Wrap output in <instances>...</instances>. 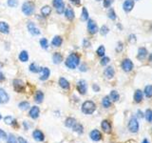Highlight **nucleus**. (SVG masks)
Listing matches in <instances>:
<instances>
[{
    "label": "nucleus",
    "instance_id": "2",
    "mask_svg": "<svg viewBox=\"0 0 152 143\" xmlns=\"http://www.w3.org/2000/svg\"><path fill=\"white\" fill-rule=\"evenodd\" d=\"M96 110V105L91 100H87L82 105V112L86 114H91Z\"/></svg>",
    "mask_w": 152,
    "mask_h": 143
},
{
    "label": "nucleus",
    "instance_id": "23",
    "mask_svg": "<svg viewBox=\"0 0 152 143\" xmlns=\"http://www.w3.org/2000/svg\"><path fill=\"white\" fill-rule=\"evenodd\" d=\"M41 13H42V15L45 16V17H47V16H49L50 13H52V8L50 7V6H44V7H42L41 8Z\"/></svg>",
    "mask_w": 152,
    "mask_h": 143
},
{
    "label": "nucleus",
    "instance_id": "59",
    "mask_svg": "<svg viewBox=\"0 0 152 143\" xmlns=\"http://www.w3.org/2000/svg\"><path fill=\"white\" fill-rule=\"evenodd\" d=\"M96 1H101V0H96Z\"/></svg>",
    "mask_w": 152,
    "mask_h": 143
},
{
    "label": "nucleus",
    "instance_id": "15",
    "mask_svg": "<svg viewBox=\"0 0 152 143\" xmlns=\"http://www.w3.org/2000/svg\"><path fill=\"white\" fill-rule=\"evenodd\" d=\"M32 136H33V138L36 140V141H43V140L45 139L44 134L42 133L40 130H35V131H33Z\"/></svg>",
    "mask_w": 152,
    "mask_h": 143
},
{
    "label": "nucleus",
    "instance_id": "1",
    "mask_svg": "<svg viewBox=\"0 0 152 143\" xmlns=\"http://www.w3.org/2000/svg\"><path fill=\"white\" fill-rule=\"evenodd\" d=\"M79 63H80V55L76 53H72L67 57L66 61H65V65L69 69H70V70H74L79 65Z\"/></svg>",
    "mask_w": 152,
    "mask_h": 143
},
{
    "label": "nucleus",
    "instance_id": "45",
    "mask_svg": "<svg viewBox=\"0 0 152 143\" xmlns=\"http://www.w3.org/2000/svg\"><path fill=\"white\" fill-rule=\"evenodd\" d=\"M113 2H114V0H104V7H105V8H109Z\"/></svg>",
    "mask_w": 152,
    "mask_h": 143
},
{
    "label": "nucleus",
    "instance_id": "5",
    "mask_svg": "<svg viewBox=\"0 0 152 143\" xmlns=\"http://www.w3.org/2000/svg\"><path fill=\"white\" fill-rule=\"evenodd\" d=\"M128 130L131 132V133H137L138 130H139V122H138L137 118H131L128 122Z\"/></svg>",
    "mask_w": 152,
    "mask_h": 143
},
{
    "label": "nucleus",
    "instance_id": "39",
    "mask_svg": "<svg viewBox=\"0 0 152 143\" xmlns=\"http://www.w3.org/2000/svg\"><path fill=\"white\" fill-rule=\"evenodd\" d=\"M108 31H109V29L108 26H106V25L102 26L100 29V33L102 34V35H106V33H108Z\"/></svg>",
    "mask_w": 152,
    "mask_h": 143
},
{
    "label": "nucleus",
    "instance_id": "58",
    "mask_svg": "<svg viewBox=\"0 0 152 143\" xmlns=\"http://www.w3.org/2000/svg\"><path fill=\"white\" fill-rule=\"evenodd\" d=\"M0 119H1V114H0Z\"/></svg>",
    "mask_w": 152,
    "mask_h": 143
},
{
    "label": "nucleus",
    "instance_id": "40",
    "mask_svg": "<svg viewBox=\"0 0 152 143\" xmlns=\"http://www.w3.org/2000/svg\"><path fill=\"white\" fill-rule=\"evenodd\" d=\"M65 7H66V6H65V4H64V3H62L60 6H58V7L56 8V11H57L59 14H62L65 11V9H66Z\"/></svg>",
    "mask_w": 152,
    "mask_h": 143
},
{
    "label": "nucleus",
    "instance_id": "60",
    "mask_svg": "<svg viewBox=\"0 0 152 143\" xmlns=\"http://www.w3.org/2000/svg\"><path fill=\"white\" fill-rule=\"evenodd\" d=\"M0 103H1V100H0Z\"/></svg>",
    "mask_w": 152,
    "mask_h": 143
},
{
    "label": "nucleus",
    "instance_id": "51",
    "mask_svg": "<svg viewBox=\"0 0 152 143\" xmlns=\"http://www.w3.org/2000/svg\"><path fill=\"white\" fill-rule=\"evenodd\" d=\"M92 88H93L94 92H99V91H100V88H99V86H97L96 84H93V86H92Z\"/></svg>",
    "mask_w": 152,
    "mask_h": 143
},
{
    "label": "nucleus",
    "instance_id": "8",
    "mask_svg": "<svg viewBox=\"0 0 152 143\" xmlns=\"http://www.w3.org/2000/svg\"><path fill=\"white\" fill-rule=\"evenodd\" d=\"M122 68L123 70L125 72H130L132 71V69H133V63H132V61L130 59H124L123 62H122Z\"/></svg>",
    "mask_w": 152,
    "mask_h": 143
},
{
    "label": "nucleus",
    "instance_id": "55",
    "mask_svg": "<svg viewBox=\"0 0 152 143\" xmlns=\"http://www.w3.org/2000/svg\"><path fill=\"white\" fill-rule=\"evenodd\" d=\"M142 143H149V141H148V140L146 139V138H145V139L143 140V142H142Z\"/></svg>",
    "mask_w": 152,
    "mask_h": 143
},
{
    "label": "nucleus",
    "instance_id": "56",
    "mask_svg": "<svg viewBox=\"0 0 152 143\" xmlns=\"http://www.w3.org/2000/svg\"><path fill=\"white\" fill-rule=\"evenodd\" d=\"M149 61H152V53L150 54V56H149Z\"/></svg>",
    "mask_w": 152,
    "mask_h": 143
},
{
    "label": "nucleus",
    "instance_id": "28",
    "mask_svg": "<svg viewBox=\"0 0 152 143\" xmlns=\"http://www.w3.org/2000/svg\"><path fill=\"white\" fill-rule=\"evenodd\" d=\"M72 130L74 131V132H77L78 134H83V132H84V128H83V126L79 124L78 122H76L74 125L72 126Z\"/></svg>",
    "mask_w": 152,
    "mask_h": 143
},
{
    "label": "nucleus",
    "instance_id": "49",
    "mask_svg": "<svg viewBox=\"0 0 152 143\" xmlns=\"http://www.w3.org/2000/svg\"><path fill=\"white\" fill-rule=\"evenodd\" d=\"M69 1L73 3V5H76V6H79L81 4V0H69Z\"/></svg>",
    "mask_w": 152,
    "mask_h": 143
},
{
    "label": "nucleus",
    "instance_id": "32",
    "mask_svg": "<svg viewBox=\"0 0 152 143\" xmlns=\"http://www.w3.org/2000/svg\"><path fill=\"white\" fill-rule=\"evenodd\" d=\"M102 105L104 106L105 108H109L111 106V101H110V98H109L108 96H105L102 100Z\"/></svg>",
    "mask_w": 152,
    "mask_h": 143
},
{
    "label": "nucleus",
    "instance_id": "29",
    "mask_svg": "<svg viewBox=\"0 0 152 143\" xmlns=\"http://www.w3.org/2000/svg\"><path fill=\"white\" fill-rule=\"evenodd\" d=\"M30 71L32 72V73H40L41 70H42V68L41 67H39L38 65H36L35 63H32V64L30 65Z\"/></svg>",
    "mask_w": 152,
    "mask_h": 143
},
{
    "label": "nucleus",
    "instance_id": "35",
    "mask_svg": "<svg viewBox=\"0 0 152 143\" xmlns=\"http://www.w3.org/2000/svg\"><path fill=\"white\" fill-rule=\"evenodd\" d=\"M18 107L21 109V110H28V109L30 108V103L29 102H27V101H23V102H20L18 104Z\"/></svg>",
    "mask_w": 152,
    "mask_h": 143
},
{
    "label": "nucleus",
    "instance_id": "53",
    "mask_svg": "<svg viewBox=\"0 0 152 143\" xmlns=\"http://www.w3.org/2000/svg\"><path fill=\"white\" fill-rule=\"evenodd\" d=\"M1 137H6V134H5V132H3L0 129V138H1Z\"/></svg>",
    "mask_w": 152,
    "mask_h": 143
},
{
    "label": "nucleus",
    "instance_id": "14",
    "mask_svg": "<svg viewBox=\"0 0 152 143\" xmlns=\"http://www.w3.org/2000/svg\"><path fill=\"white\" fill-rule=\"evenodd\" d=\"M41 76H40V80H42V81H45V80H47L48 78H49L50 74V71L49 68L45 67V68H42L41 70Z\"/></svg>",
    "mask_w": 152,
    "mask_h": 143
},
{
    "label": "nucleus",
    "instance_id": "36",
    "mask_svg": "<svg viewBox=\"0 0 152 143\" xmlns=\"http://www.w3.org/2000/svg\"><path fill=\"white\" fill-rule=\"evenodd\" d=\"M145 119L147 120L148 122H151L152 121V110L147 109V110L145 111Z\"/></svg>",
    "mask_w": 152,
    "mask_h": 143
},
{
    "label": "nucleus",
    "instance_id": "47",
    "mask_svg": "<svg viewBox=\"0 0 152 143\" xmlns=\"http://www.w3.org/2000/svg\"><path fill=\"white\" fill-rule=\"evenodd\" d=\"M62 3H64L63 0H53V1H52V5H53V7L56 9V8L58 7V6H60Z\"/></svg>",
    "mask_w": 152,
    "mask_h": 143
},
{
    "label": "nucleus",
    "instance_id": "54",
    "mask_svg": "<svg viewBox=\"0 0 152 143\" xmlns=\"http://www.w3.org/2000/svg\"><path fill=\"white\" fill-rule=\"evenodd\" d=\"M3 80H5V76L2 72H0V81H3Z\"/></svg>",
    "mask_w": 152,
    "mask_h": 143
},
{
    "label": "nucleus",
    "instance_id": "26",
    "mask_svg": "<svg viewBox=\"0 0 152 143\" xmlns=\"http://www.w3.org/2000/svg\"><path fill=\"white\" fill-rule=\"evenodd\" d=\"M19 60L21 62H27L29 60V53H28L27 51H22L20 53H19Z\"/></svg>",
    "mask_w": 152,
    "mask_h": 143
},
{
    "label": "nucleus",
    "instance_id": "52",
    "mask_svg": "<svg viewBox=\"0 0 152 143\" xmlns=\"http://www.w3.org/2000/svg\"><path fill=\"white\" fill-rule=\"evenodd\" d=\"M80 71L81 72H86L87 71V67H86L85 64H83V65L80 66Z\"/></svg>",
    "mask_w": 152,
    "mask_h": 143
},
{
    "label": "nucleus",
    "instance_id": "6",
    "mask_svg": "<svg viewBox=\"0 0 152 143\" xmlns=\"http://www.w3.org/2000/svg\"><path fill=\"white\" fill-rule=\"evenodd\" d=\"M13 88H15V91L17 92V93H24L25 92V85L23 81L20 79L13 80Z\"/></svg>",
    "mask_w": 152,
    "mask_h": 143
},
{
    "label": "nucleus",
    "instance_id": "20",
    "mask_svg": "<svg viewBox=\"0 0 152 143\" xmlns=\"http://www.w3.org/2000/svg\"><path fill=\"white\" fill-rule=\"evenodd\" d=\"M52 61L54 64H60L63 61V55L60 53H54L52 55Z\"/></svg>",
    "mask_w": 152,
    "mask_h": 143
},
{
    "label": "nucleus",
    "instance_id": "44",
    "mask_svg": "<svg viewBox=\"0 0 152 143\" xmlns=\"http://www.w3.org/2000/svg\"><path fill=\"white\" fill-rule=\"evenodd\" d=\"M109 61H110V59H109V57L108 56H104L102 60H101V65H103V66H106L108 63H109Z\"/></svg>",
    "mask_w": 152,
    "mask_h": 143
},
{
    "label": "nucleus",
    "instance_id": "19",
    "mask_svg": "<svg viewBox=\"0 0 152 143\" xmlns=\"http://www.w3.org/2000/svg\"><path fill=\"white\" fill-rule=\"evenodd\" d=\"M59 85L64 90H69V82L66 78H64V77H60V79H59Z\"/></svg>",
    "mask_w": 152,
    "mask_h": 143
},
{
    "label": "nucleus",
    "instance_id": "37",
    "mask_svg": "<svg viewBox=\"0 0 152 143\" xmlns=\"http://www.w3.org/2000/svg\"><path fill=\"white\" fill-rule=\"evenodd\" d=\"M96 53H97V54H98V55H99V56H104V55H105V53H106V49H105V47H104L103 45H101L100 47L97 49Z\"/></svg>",
    "mask_w": 152,
    "mask_h": 143
},
{
    "label": "nucleus",
    "instance_id": "43",
    "mask_svg": "<svg viewBox=\"0 0 152 143\" xmlns=\"http://www.w3.org/2000/svg\"><path fill=\"white\" fill-rule=\"evenodd\" d=\"M13 120L15 119L13 118V116H8L4 118V121L6 122V124H8V125H13Z\"/></svg>",
    "mask_w": 152,
    "mask_h": 143
},
{
    "label": "nucleus",
    "instance_id": "57",
    "mask_svg": "<svg viewBox=\"0 0 152 143\" xmlns=\"http://www.w3.org/2000/svg\"><path fill=\"white\" fill-rule=\"evenodd\" d=\"M2 67V64H1V63H0V68H1Z\"/></svg>",
    "mask_w": 152,
    "mask_h": 143
},
{
    "label": "nucleus",
    "instance_id": "22",
    "mask_svg": "<svg viewBox=\"0 0 152 143\" xmlns=\"http://www.w3.org/2000/svg\"><path fill=\"white\" fill-rule=\"evenodd\" d=\"M9 31H10L9 25H8L6 22H3V21L0 22V33L7 34V33H9Z\"/></svg>",
    "mask_w": 152,
    "mask_h": 143
},
{
    "label": "nucleus",
    "instance_id": "34",
    "mask_svg": "<svg viewBox=\"0 0 152 143\" xmlns=\"http://www.w3.org/2000/svg\"><path fill=\"white\" fill-rule=\"evenodd\" d=\"M109 96H110V98L113 100V101H118V100H119V98H120L119 94H118L116 91H111L110 92V94H109Z\"/></svg>",
    "mask_w": 152,
    "mask_h": 143
},
{
    "label": "nucleus",
    "instance_id": "4",
    "mask_svg": "<svg viewBox=\"0 0 152 143\" xmlns=\"http://www.w3.org/2000/svg\"><path fill=\"white\" fill-rule=\"evenodd\" d=\"M27 28H28V31H29V33L30 34H32V35H39V34L41 33L40 30L36 27L35 24L32 21H29L27 24Z\"/></svg>",
    "mask_w": 152,
    "mask_h": 143
},
{
    "label": "nucleus",
    "instance_id": "33",
    "mask_svg": "<svg viewBox=\"0 0 152 143\" xmlns=\"http://www.w3.org/2000/svg\"><path fill=\"white\" fill-rule=\"evenodd\" d=\"M145 94L146 97H152V85H147L145 88Z\"/></svg>",
    "mask_w": 152,
    "mask_h": 143
},
{
    "label": "nucleus",
    "instance_id": "42",
    "mask_svg": "<svg viewBox=\"0 0 152 143\" xmlns=\"http://www.w3.org/2000/svg\"><path fill=\"white\" fill-rule=\"evenodd\" d=\"M108 17L112 20H115L116 19V13H115V11L113 9H110V10L108 11Z\"/></svg>",
    "mask_w": 152,
    "mask_h": 143
},
{
    "label": "nucleus",
    "instance_id": "41",
    "mask_svg": "<svg viewBox=\"0 0 152 143\" xmlns=\"http://www.w3.org/2000/svg\"><path fill=\"white\" fill-rule=\"evenodd\" d=\"M18 4V0H8V6L12 8H15Z\"/></svg>",
    "mask_w": 152,
    "mask_h": 143
},
{
    "label": "nucleus",
    "instance_id": "18",
    "mask_svg": "<svg viewBox=\"0 0 152 143\" xmlns=\"http://www.w3.org/2000/svg\"><path fill=\"white\" fill-rule=\"evenodd\" d=\"M9 99H10L9 94L6 93V91H5L4 89L0 88V100L4 103H7L9 101Z\"/></svg>",
    "mask_w": 152,
    "mask_h": 143
},
{
    "label": "nucleus",
    "instance_id": "38",
    "mask_svg": "<svg viewBox=\"0 0 152 143\" xmlns=\"http://www.w3.org/2000/svg\"><path fill=\"white\" fill-rule=\"evenodd\" d=\"M40 45L43 49H48L49 48V41L47 38H42L40 40Z\"/></svg>",
    "mask_w": 152,
    "mask_h": 143
},
{
    "label": "nucleus",
    "instance_id": "25",
    "mask_svg": "<svg viewBox=\"0 0 152 143\" xmlns=\"http://www.w3.org/2000/svg\"><path fill=\"white\" fill-rule=\"evenodd\" d=\"M143 92L141 90H137L134 94V101L137 103H140L143 100Z\"/></svg>",
    "mask_w": 152,
    "mask_h": 143
},
{
    "label": "nucleus",
    "instance_id": "50",
    "mask_svg": "<svg viewBox=\"0 0 152 143\" xmlns=\"http://www.w3.org/2000/svg\"><path fill=\"white\" fill-rule=\"evenodd\" d=\"M18 142H19V143H28V142L26 141V139L23 138V137H22V136L18 137Z\"/></svg>",
    "mask_w": 152,
    "mask_h": 143
},
{
    "label": "nucleus",
    "instance_id": "7",
    "mask_svg": "<svg viewBox=\"0 0 152 143\" xmlns=\"http://www.w3.org/2000/svg\"><path fill=\"white\" fill-rule=\"evenodd\" d=\"M88 30H89V31L91 34L96 33L97 31H99V29H98V26H97L96 22H95L94 20L89 19V21H88Z\"/></svg>",
    "mask_w": 152,
    "mask_h": 143
},
{
    "label": "nucleus",
    "instance_id": "27",
    "mask_svg": "<svg viewBox=\"0 0 152 143\" xmlns=\"http://www.w3.org/2000/svg\"><path fill=\"white\" fill-rule=\"evenodd\" d=\"M146 54H147V51H146V49L145 48H140L139 51H138V58L141 59V60L145 59Z\"/></svg>",
    "mask_w": 152,
    "mask_h": 143
},
{
    "label": "nucleus",
    "instance_id": "30",
    "mask_svg": "<svg viewBox=\"0 0 152 143\" xmlns=\"http://www.w3.org/2000/svg\"><path fill=\"white\" fill-rule=\"evenodd\" d=\"M75 123H76V120L74 118H72V117H67L66 119V121H65V125H66L67 128H72V126L74 125Z\"/></svg>",
    "mask_w": 152,
    "mask_h": 143
},
{
    "label": "nucleus",
    "instance_id": "16",
    "mask_svg": "<svg viewBox=\"0 0 152 143\" xmlns=\"http://www.w3.org/2000/svg\"><path fill=\"white\" fill-rule=\"evenodd\" d=\"M39 113H40L39 108L37 107V106H33V107H32V109L30 110L29 114L32 119H36L39 116Z\"/></svg>",
    "mask_w": 152,
    "mask_h": 143
},
{
    "label": "nucleus",
    "instance_id": "17",
    "mask_svg": "<svg viewBox=\"0 0 152 143\" xmlns=\"http://www.w3.org/2000/svg\"><path fill=\"white\" fill-rule=\"evenodd\" d=\"M104 74L106 76V78L111 79L112 77L114 76V69L112 68L111 66H109V67H106L105 69V71H104Z\"/></svg>",
    "mask_w": 152,
    "mask_h": 143
},
{
    "label": "nucleus",
    "instance_id": "31",
    "mask_svg": "<svg viewBox=\"0 0 152 143\" xmlns=\"http://www.w3.org/2000/svg\"><path fill=\"white\" fill-rule=\"evenodd\" d=\"M81 20L82 21H87V20H89V11L88 10L84 7L82 9V13H81Z\"/></svg>",
    "mask_w": 152,
    "mask_h": 143
},
{
    "label": "nucleus",
    "instance_id": "13",
    "mask_svg": "<svg viewBox=\"0 0 152 143\" xmlns=\"http://www.w3.org/2000/svg\"><path fill=\"white\" fill-rule=\"evenodd\" d=\"M123 8H124V10H125V11L129 13V11L134 8V1L133 0H126V1L124 2Z\"/></svg>",
    "mask_w": 152,
    "mask_h": 143
},
{
    "label": "nucleus",
    "instance_id": "21",
    "mask_svg": "<svg viewBox=\"0 0 152 143\" xmlns=\"http://www.w3.org/2000/svg\"><path fill=\"white\" fill-rule=\"evenodd\" d=\"M62 43H63V39H62L61 36L59 35H56L53 37L52 41V45L53 46V47H60V46L62 45Z\"/></svg>",
    "mask_w": 152,
    "mask_h": 143
},
{
    "label": "nucleus",
    "instance_id": "3",
    "mask_svg": "<svg viewBox=\"0 0 152 143\" xmlns=\"http://www.w3.org/2000/svg\"><path fill=\"white\" fill-rule=\"evenodd\" d=\"M35 11V4L32 1H26L22 5V11L25 15H32Z\"/></svg>",
    "mask_w": 152,
    "mask_h": 143
},
{
    "label": "nucleus",
    "instance_id": "10",
    "mask_svg": "<svg viewBox=\"0 0 152 143\" xmlns=\"http://www.w3.org/2000/svg\"><path fill=\"white\" fill-rule=\"evenodd\" d=\"M65 16H66V18L67 20H69V21H71V20L74 19V11L72 10V8L70 7V6H67V9H65Z\"/></svg>",
    "mask_w": 152,
    "mask_h": 143
},
{
    "label": "nucleus",
    "instance_id": "24",
    "mask_svg": "<svg viewBox=\"0 0 152 143\" xmlns=\"http://www.w3.org/2000/svg\"><path fill=\"white\" fill-rule=\"evenodd\" d=\"M34 100H35L36 103H42V102H43V100H44V94H43V92H41V91H37V92H36V94H35V96H34Z\"/></svg>",
    "mask_w": 152,
    "mask_h": 143
},
{
    "label": "nucleus",
    "instance_id": "46",
    "mask_svg": "<svg viewBox=\"0 0 152 143\" xmlns=\"http://www.w3.org/2000/svg\"><path fill=\"white\" fill-rule=\"evenodd\" d=\"M7 143H17V142H16V139H15V136H13V134H10L9 137H8Z\"/></svg>",
    "mask_w": 152,
    "mask_h": 143
},
{
    "label": "nucleus",
    "instance_id": "12",
    "mask_svg": "<svg viewBox=\"0 0 152 143\" xmlns=\"http://www.w3.org/2000/svg\"><path fill=\"white\" fill-rule=\"evenodd\" d=\"M89 136H91V138L93 140V141H99V140L102 139V134L98 130L91 131V134H89Z\"/></svg>",
    "mask_w": 152,
    "mask_h": 143
},
{
    "label": "nucleus",
    "instance_id": "48",
    "mask_svg": "<svg viewBox=\"0 0 152 143\" xmlns=\"http://www.w3.org/2000/svg\"><path fill=\"white\" fill-rule=\"evenodd\" d=\"M83 45H84V47H85V48L91 47V42H89L87 38H85V39H84V41H83Z\"/></svg>",
    "mask_w": 152,
    "mask_h": 143
},
{
    "label": "nucleus",
    "instance_id": "9",
    "mask_svg": "<svg viewBox=\"0 0 152 143\" xmlns=\"http://www.w3.org/2000/svg\"><path fill=\"white\" fill-rule=\"evenodd\" d=\"M88 90V86H87V82L85 80H80L77 83V91L79 92L80 94H85Z\"/></svg>",
    "mask_w": 152,
    "mask_h": 143
},
{
    "label": "nucleus",
    "instance_id": "11",
    "mask_svg": "<svg viewBox=\"0 0 152 143\" xmlns=\"http://www.w3.org/2000/svg\"><path fill=\"white\" fill-rule=\"evenodd\" d=\"M101 127H102V130L106 134L111 133V124L108 120H103L102 123H101Z\"/></svg>",
    "mask_w": 152,
    "mask_h": 143
}]
</instances>
